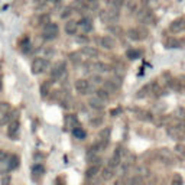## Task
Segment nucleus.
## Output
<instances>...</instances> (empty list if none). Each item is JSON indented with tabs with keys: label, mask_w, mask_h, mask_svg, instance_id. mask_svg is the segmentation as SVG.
I'll use <instances>...</instances> for the list:
<instances>
[{
	"label": "nucleus",
	"mask_w": 185,
	"mask_h": 185,
	"mask_svg": "<svg viewBox=\"0 0 185 185\" xmlns=\"http://www.w3.org/2000/svg\"><path fill=\"white\" fill-rule=\"evenodd\" d=\"M58 35H59V28H58L56 23L49 22V23H46V25L43 26V30H42L43 39H46V41H52V39H55Z\"/></svg>",
	"instance_id": "obj_1"
},
{
	"label": "nucleus",
	"mask_w": 185,
	"mask_h": 185,
	"mask_svg": "<svg viewBox=\"0 0 185 185\" xmlns=\"http://www.w3.org/2000/svg\"><path fill=\"white\" fill-rule=\"evenodd\" d=\"M49 67V61L45 58H35L32 62V72L34 74H42Z\"/></svg>",
	"instance_id": "obj_2"
},
{
	"label": "nucleus",
	"mask_w": 185,
	"mask_h": 185,
	"mask_svg": "<svg viewBox=\"0 0 185 185\" xmlns=\"http://www.w3.org/2000/svg\"><path fill=\"white\" fill-rule=\"evenodd\" d=\"M168 133H169V136L177 138V139L185 138V123L181 122V123H178V124H175V126H171L168 129Z\"/></svg>",
	"instance_id": "obj_3"
},
{
	"label": "nucleus",
	"mask_w": 185,
	"mask_h": 185,
	"mask_svg": "<svg viewBox=\"0 0 185 185\" xmlns=\"http://www.w3.org/2000/svg\"><path fill=\"white\" fill-rule=\"evenodd\" d=\"M147 32L146 30L140 29V28H133V29L127 30V36L132 39V41H142V39L146 38Z\"/></svg>",
	"instance_id": "obj_4"
},
{
	"label": "nucleus",
	"mask_w": 185,
	"mask_h": 185,
	"mask_svg": "<svg viewBox=\"0 0 185 185\" xmlns=\"http://www.w3.org/2000/svg\"><path fill=\"white\" fill-rule=\"evenodd\" d=\"M19 119H15V120H10L7 123V136L10 139H16L17 138V133H19Z\"/></svg>",
	"instance_id": "obj_5"
},
{
	"label": "nucleus",
	"mask_w": 185,
	"mask_h": 185,
	"mask_svg": "<svg viewBox=\"0 0 185 185\" xmlns=\"http://www.w3.org/2000/svg\"><path fill=\"white\" fill-rule=\"evenodd\" d=\"M65 72V62H56L51 70V78L52 80H59Z\"/></svg>",
	"instance_id": "obj_6"
},
{
	"label": "nucleus",
	"mask_w": 185,
	"mask_h": 185,
	"mask_svg": "<svg viewBox=\"0 0 185 185\" xmlns=\"http://www.w3.org/2000/svg\"><path fill=\"white\" fill-rule=\"evenodd\" d=\"M75 90L80 94H88V91L91 90V85H90V81L87 80H83V78H80V80L75 81Z\"/></svg>",
	"instance_id": "obj_7"
},
{
	"label": "nucleus",
	"mask_w": 185,
	"mask_h": 185,
	"mask_svg": "<svg viewBox=\"0 0 185 185\" xmlns=\"http://www.w3.org/2000/svg\"><path fill=\"white\" fill-rule=\"evenodd\" d=\"M185 29V17H179V19H175V20L171 23L169 26V30L174 32V34H178V32H182Z\"/></svg>",
	"instance_id": "obj_8"
},
{
	"label": "nucleus",
	"mask_w": 185,
	"mask_h": 185,
	"mask_svg": "<svg viewBox=\"0 0 185 185\" xmlns=\"http://www.w3.org/2000/svg\"><path fill=\"white\" fill-rule=\"evenodd\" d=\"M91 70L97 74H107V72L111 71V67L106 62H94L91 65Z\"/></svg>",
	"instance_id": "obj_9"
},
{
	"label": "nucleus",
	"mask_w": 185,
	"mask_h": 185,
	"mask_svg": "<svg viewBox=\"0 0 185 185\" xmlns=\"http://www.w3.org/2000/svg\"><path fill=\"white\" fill-rule=\"evenodd\" d=\"M158 158H159L162 162H165V164H172L174 162V155L172 152L168 151V149H159L158 151Z\"/></svg>",
	"instance_id": "obj_10"
},
{
	"label": "nucleus",
	"mask_w": 185,
	"mask_h": 185,
	"mask_svg": "<svg viewBox=\"0 0 185 185\" xmlns=\"http://www.w3.org/2000/svg\"><path fill=\"white\" fill-rule=\"evenodd\" d=\"M88 106L94 110H103L106 107V101H103L101 98H98L97 96H94V97H90Z\"/></svg>",
	"instance_id": "obj_11"
},
{
	"label": "nucleus",
	"mask_w": 185,
	"mask_h": 185,
	"mask_svg": "<svg viewBox=\"0 0 185 185\" xmlns=\"http://www.w3.org/2000/svg\"><path fill=\"white\" fill-rule=\"evenodd\" d=\"M78 28H80L84 34H88V32L92 30V20L88 19V17H84V19H81V20L78 22Z\"/></svg>",
	"instance_id": "obj_12"
},
{
	"label": "nucleus",
	"mask_w": 185,
	"mask_h": 185,
	"mask_svg": "<svg viewBox=\"0 0 185 185\" xmlns=\"http://www.w3.org/2000/svg\"><path fill=\"white\" fill-rule=\"evenodd\" d=\"M81 54L84 55L85 58H97L98 56V49L94 48V46H84Z\"/></svg>",
	"instance_id": "obj_13"
},
{
	"label": "nucleus",
	"mask_w": 185,
	"mask_h": 185,
	"mask_svg": "<svg viewBox=\"0 0 185 185\" xmlns=\"http://www.w3.org/2000/svg\"><path fill=\"white\" fill-rule=\"evenodd\" d=\"M101 172V179H104V181H109L111 178L114 177V174H116V169L114 168H110V166H106V168L100 169Z\"/></svg>",
	"instance_id": "obj_14"
},
{
	"label": "nucleus",
	"mask_w": 185,
	"mask_h": 185,
	"mask_svg": "<svg viewBox=\"0 0 185 185\" xmlns=\"http://www.w3.org/2000/svg\"><path fill=\"white\" fill-rule=\"evenodd\" d=\"M100 45L103 46V48H106V49H113L116 42H114V39L111 38V36H103V38L100 39Z\"/></svg>",
	"instance_id": "obj_15"
},
{
	"label": "nucleus",
	"mask_w": 185,
	"mask_h": 185,
	"mask_svg": "<svg viewBox=\"0 0 185 185\" xmlns=\"http://www.w3.org/2000/svg\"><path fill=\"white\" fill-rule=\"evenodd\" d=\"M100 174V166L97 164H94V165H91L88 169H87V172H85V177L88 178V179H94V178L97 177Z\"/></svg>",
	"instance_id": "obj_16"
},
{
	"label": "nucleus",
	"mask_w": 185,
	"mask_h": 185,
	"mask_svg": "<svg viewBox=\"0 0 185 185\" xmlns=\"http://www.w3.org/2000/svg\"><path fill=\"white\" fill-rule=\"evenodd\" d=\"M77 29H78V22L68 20L65 23V32H67V35H75Z\"/></svg>",
	"instance_id": "obj_17"
},
{
	"label": "nucleus",
	"mask_w": 185,
	"mask_h": 185,
	"mask_svg": "<svg viewBox=\"0 0 185 185\" xmlns=\"http://www.w3.org/2000/svg\"><path fill=\"white\" fill-rule=\"evenodd\" d=\"M72 135L75 136V139H80V140H84L85 138H87V133H85V130L83 129V127L77 126L72 129Z\"/></svg>",
	"instance_id": "obj_18"
},
{
	"label": "nucleus",
	"mask_w": 185,
	"mask_h": 185,
	"mask_svg": "<svg viewBox=\"0 0 185 185\" xmlns=\"http://www.w3.org/2000/svg\"><path fill=\"white\" fill-rule=\"evenodd\" d=\"M49 91H51V81H45V83H42L41 87H39V92H41V96L46 97L48 94H49Z\"/></svg>",
	"instance_id": "obj_19"
},
{
	"label": "nucleus",
	"mask_w": 185,
	"mask_h": 185,
	"mask_svg": "<svg viewBox=\"0 0 185 185\" xmlns=\"http://www.w3.org/2000/svg\"><path fill=\"white\" fill-rule=\"evenodd\" d=\"M19 166V156L17 155H12L7 160V168L9 169H16Z\"/></svg>",
	"instance_id": "obj_20"
},
{
	"label": "nucleus",
	"mask_w": 185,
	"mask_h": 185,
	"mask_svg": "<svg viewBox=\"0 0 185 185\" xmlns=\"http://www.w3.org/2000/svg\"><path fill=\"white\" fill-rule=\"evenodd\" d=\"M120 160H122V159H120V158H119L117 155H113V156H111V158L109 159V164H107V166H110V168H114V169H116V168L119 166V165H120Z\"/></svg>",
	"instance_id": "obj_21"
},
{
	"label": "nucleus",
	"mask_w": 185,
	"mask_h": 185,
	"mask_svg": "<svg viewBox=\"0 0 185 185\" xmlns=\"http://www.w3.org/2000/svg\"><path fill=\"white\" fill-rule=\"evenodd\" d=\"M169 87L172 90H177V91H181V85H179V78H171L168 81Z\"/></svg>",
	"instance_id": "obj_22"
},
{
	"label": "nucleus",
	"mask_w": 185,
	"mask_h": 185,
	"mask_svg": "<svg viewBox=\"0 0 185 185\" xmlns=\"http://www.w3.org/2000/svg\"><path fill=\"white\" fill-rule=\"evenodd\" d=\"M43 172H45V168H43L42 165H35L34 168H32L34 177H41V175H43Z\"/></svg>",
	"instance_id": "obj_23"
},
{
	"label": "nucleus",
	"mask_w": 185,
	"mask_h": 185,
	"mask_svg": "<svg viewBox=\"0 0 185 185\" xmlns=\"http://www.w3.org/2000/svg\"><path fill=\"white\" fill-rule=\"evenodd\" d=\"M174 151H175V153H177V155L181 156V158H185V145H184V143H178Z\"/></svg>",
	"instance_id": "obj_24"
},
{
	"label": "nucleus",
	"mask_w": 185,
	"mask_h": 185,
	"mask_svg": "<svg viewBox=\"0 0 185 185\" xmlns=\"http://www.w3.org/2000/svg\"><path fill=\"white\" fill-rule=\"evenodd\" d=\"M96 96L98 97V98H101V100H103V101H107V100H109V92L106 91L104 88H100V90H97Z\"/></svg>",
	"instance_id": "obj_25"
},
{
	"label": "nucleus",
	"mask_w": 185,
	"mask_h": 185,
	"mask_svg": "<svg viewBox=\"0 0 185 185\" xmlns=\"http://www.w3.org/2000/svg\"><path fill=\"white\" fill-rule=\"evenodd\" d=\"M171 185H184V179L179 174H175L172 177V181H171Z\"/></svg>",
	"instance_id": "obj_26"
},
{
	"label": "nucleus",
	"mask_w": 185,
	"mask_h": 185,
	"mask_svg": "<svg viewBox=\"0 0 185 185\" xmlns=\"http://www.w3.org/2000/svg\"><path fill=\"white\" fill-rule=\"evenodd\" d=\"M139 55H140V52L138 49H129L126 52V56L129 59H136V58H139Z\"/></svg>",
	"instance_id": "obj_27"
},
{
	"label": "nucleus",
	"mask_w": 185,
	"mask_h": 185,
	"mask_svg": "<svg viewBox=\"0 0 185 185\" xmlns=\"http://www.w3.org/2000/svg\"><path fill=\"white\" fill-rule=\"evenodd\" d=\"M109 139H110V129L106 127V129H103L100 132V140H107L109 142Z\"/></svg>",
	"instance_id": "obj_28"
},
{
	"label": "nucleus",
	"mask_w": 185,
	"mask_h": 185,
	"mask_svg": "<svg viewBox=\"0 0 185 185\" xmlns=\"http://www.w3.org/2000/svg\"><path fill=\"white\" fill-rule=\"evenodd\" d=\"M147 91L151 92V85H145L143 88L139 90V91H138V97H140V98H142V97H146L147 96Z\"/></svg>",
	"instance_id": "obj_29"
},
{
	"label": "nucleus",
	"mask_w": 185,
	"mask_h": 185,
	"mask_svg": "<svg viewBox=\"0 0 185 185\" xmlns=\"http://www.w3.org/2000/svg\"><path fill=\"white\" fill-rule=\"evenodd\" d=\"M138 119L145 120V122H149V120H152V116L149 113H146V111H140V113L138 114Z\"/></svg>",
	"instance_id": "obj_30"
},
{
	"label": "nucleus",
	"mask_w": 185,
	"mask_h": 185,
	"mask_svg": "<svg viewBox=\"0 0 185 185\" xmlns=\"http://www.w3.org/2000/svg\"><path fill=\"white\" fill-rule=\"evenodd\" d=\"M67 122L70 123V126H72V127H77V126H78V120H77V117H75V116H72V114L67 117Z\"/></svg>",
	"instance_id": "obj_31"
},
{
	"label": "nucleus",
	"mask_w": 185,
	"mask_h": 185,
	"mask_svg": "<svg viewBox=\"0 0 185 185\" xmlns=\"http://www.w3.org/2000/svg\"><path fill=\"white\" fill-rule=\"evenodd\" d=\"M127 185H143V181H142V178L140 177H135L127 182Z\"/></svg>",
	"instance_id": "obj_32"
},
{
	"label": "nucleus",
	"mask_w": 185,
	"mask_h": 185,
	"mask_svg": "<svg viewBox=\"0 0 185 185\" xmlns=\"http://www.w3.org/2000/svg\"><path fill=\"white\" fill-rule=\"evenodd\" d=\"M166 45H168L169 48H179L181 43H179V41H177V39H171V41L166 42Z\"/></svg>",
	"instance_id": "obj_33"
},
{
	"label": "nucleus",
	"mask_w": 185,
	"mask_h": 185,
	"mask_svg": "<svg viewBox=\"0 0 185 185\" xmlns=\"http://www.w3.org/2000/svg\"><path fill=\"white\" fill-rule=\"evenodd\" d=\"M92 83V84L96 85V84H101V83H103V80H101V77L100 75H92L91 77V80H90Z\"/></svg>",
	"instance_id": "obj_34"
},
{
	"label": "nucleus",
	"mask_w": 185,
	"mask_h": 185,
	"mask_svg": "<svg viewBox=\"0 0 185 185\" xmlns=\"http://www.w3.org/2000/svg\"><path fill=\"white\" fill-rule=\"evenodd\" d=\"M39 22H41L42 25H46V23H49V17H48V16H42L41 19H39Z\"/></svg>",
	"instance_id": "obj_35"
},
{
	"label": "nucleus",
	"mask_w": 185,
	"mask_h": 185,
	"mask_svg": "<svg viewBox=\"0 0 185 185\" xmlns=\"http://www.w3.org/2000/svg\"><path fill=\"white\" fill-rule=\"evenodd\" d=\"M179 85H181V90H185V75L179 78Z\"/></svg>",
	"instance_id": "obj_36"
},
{
	"label": "nucleus",
	"mask_w": 185,
	"mask_h": 185,
	"mask_svg": "<svg viewBox=\"0 0 185 185\" xmlns=\"http://www.w3.org/2000/svg\"><path fill=\"white\" fill-rule=\"evenodd\" d=\"M70 15H71V9H65L62 13V17H68Z\"/></svg>",
	"instance_id": "obj_37"
},
{
	"label": "nucleus",
	"mask_w": 185,
	"mask_h": 185,
	"mask_svg": "<svg viewBox=\"0 0 185 185\" xmlns=\"http://www.w3.org/2000/svg\"><path fill=\"white\" fill-rule=\"evenodd\" d=\"M4 159H6V153L3 151H0V162H3Z\"/></svg>",
	"instance_id": "obj_38"
},
{
	"label": "nucleus",
	"mask_w": 185,
	"mask_h": 185,
	"mask_svg": "<svg viewBox=\"0 0 185 185\" xmlns=\"http://www.w3.org/2000/svg\"><path fill=\"white\" fill-rule=\"evenodd\" d=\"M179 113H181V116H179V117H181V119H185V110H184V109H179Z\"/></svg>",
	"instance_id": "obj_39"
},
{
	"label": "nucleus",
	"mask_w": 185,
	"mask_h": 185,
	"mask_svg": "<svg viewBox=\"0 0 185 185\" xmlns=\"http://www.w3.org/2000/svg\"><path fill=\"white\" fill-rule=\"evenodd\" d=\"M2 90H3V77L0 75V92H2Z\"/></svg>",
	"instance_id": "obj_40"
},
{
	"label": "nucleus",
	"mask_w": 185,
	"mask_h": 185,
	"mask_svg": "<svg viewBox=\"0 0 185 185\" xmlns=\"http://www.w3.org/2000/svg\"><path fill=\"white\" fill-rule=\"evenodd\" d=\"M124 2H126L127 4H130V6H133V4H135V2H136V0H124Z\"/></svg>",
	"instance_id": "obj_41"
},
{
	"label": "nucleus",
	"mask_w": 185,
	"mask_h": 185,
	"mask_svg": "<svg viewBox=\"0 0 185 185\" xmlns=\"http://www.w3.org/2000/svg\"><path fill=\"white\" fill-rule=\"evenodd\" d=\"M119 113H120V110H113V111H111V114H113V116H114V114H119Z\"/></svg>",
	"instance_id": "obj_42"
},
{
	"label": "nucleus",
	"mask_w": 185,
	"mask_h": 185,
	"mask_svg": "<svg viewBox=\"0 0 185 185\" xmlns=\"http://www.w3.org/2000/svg\"><path fill=\"white\" fill-rule=\"evenodd\" d=\"M88 2H94V0H88Z\"/></svg>",
	"instance_id": "obj_43"
}]
</instances>
